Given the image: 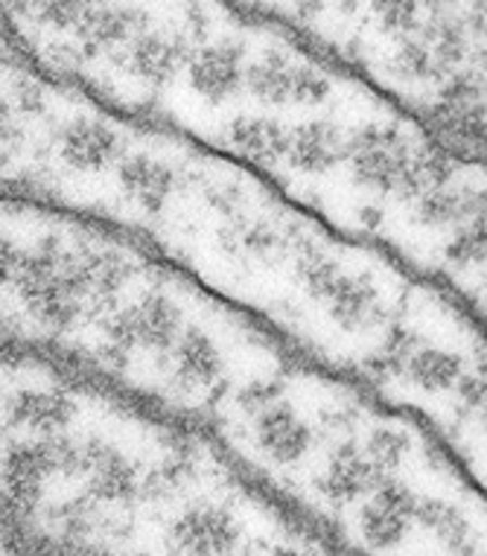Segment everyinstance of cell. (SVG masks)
<instances>
[{
	"instance_id": "cell-10",
	"label": "cell",
	"mask_w": 487,
	"mask_h": 556,
	"mask_svg": "<svg viewBox=\"0 0 487 556\" xmlns=\"http://www.w3.org/2000/svg\"><path fill=\"white\" fill-rule=\"evenodd\" d=\"M83 469L88 472V490L100 502L126 504L138 493L135 466L117 448L105 446L100 440H91L83 448Z\"/></svg>"
},
{
	"instance_id": "cell-5",
	"label": "cell",
	"mask_w": 487,
	"mask_h": 556,
	"mask_svg": "<svg viewBox=\"0 0 487 556\" xmlns=\"http://www.w3.org/2000/svg\"><path fill=\"white\" fill-rule=\"evenodd\" d=\"M417 498L405 483L386 481L359 513V533L377 551H388L403 542L412 519H417Z\"/></svg>"
},
{
	"instance_id": "cell-9",
	"label": "cell",
	"mask_w": 487,
	"mask_h": 556,
	"mask_svg": "<svg viewBox=\"0 0 487 556\" xmlns=\"http://www.w3.org/2000/svg\"><path fill=\"white\" fill-rule=\"evenodd\" d=\"M15 283L21 286V298L27 301V309L33 312V318L41 327L59 332L79 318L83 294L67 283L62 271L41 274V277H18Z\"/></svg>"
},
{
	"instance_id": "cell-28",
	"label": "cell",
	"mask_w": 487,
	"mask_h": 556,
	"mask_svg": "<svg viewBox=\"0 0 487 556\" xmlns=\"http://www.w3.org/2000/svg\"><path fill=\"white\" fill-rule=\"evenodd\" d=\"M395 67L409 79H423V76L435 74L438 62H435V53L426 41H405L400 47V53H397Z\"/></svg>"
},
{
	"instance_id": "cell-6",
	"label": "cell",
	"mask_w": 487,
	"mask_h": 556,
	"mask_svg": "<svg viewBox=\"0 0 487 556\" xmlns=\"http://www.w3.org/2000/svg\"><path fill=\"white\" fill-rule=\"evenodd\" d=\"M239 539V525L225 507L202 504L173 525V547L182 556H228Z\"/></svg>"
},
{
	"instance_id": "cell-21",
	"label": "cell",
	"mask_w": 487,
	"mask_h": 556,
	"mask_svg": "<svg viewBox=\"0 0 487 556\" xmlns=\"http://www.w3.org/2000/svg\"><path fill=\"white\" fill-rule=\"evenodd\" d=\"M289 140H292V131L275 119L242 117L230 126V143L239 149V155H246L254 164H272L277 157H284Z\"/></svg>"
},
{
	"instance_id": "cell-27",
	"label": "cell",
	"mask_w": 487,
	"mask_h": 556,
	"mask_svg": "<svg viewBox=\"0 0 487 556\" xmlns=\"http://www.w3.org/2000/svg\"><path fill=\"white\" fill-rule=\"evenodd\" d=\"M93 10V0H36L38 18L50 27L67 29L83 24V18Z\"/></svg>"
},
{
	"instance_id": "cell-20",
	"label": "cell",
	"mask_w": 487,
	"mask_h": 556,
	"mask_svg": "<svg viewBox=\"0 0 487 556\" xmlns=\"http://www.w3.org/2000/svg\"><path fill=\"white\" fill-rule=\"evenodd\" d=\"M74 400L65 391H24L10 405L12 422L36 431H59L74 417Z\"/></svg>"
},
{
	"instance_id": "cell-13",
	"label": "cell",
	"mask_w": 487,
	"mask_h": 556,
	"mask_svg": "<svg viewBox=\"0 0 487 556\" xmlns=\"http://www.w3.org/2000/svg\"><path fill=\"white\" fill-rule=\"evenodd\" d=\"M120 155V137L105 119H76L62 137V157L79 173H97Z\"/></svg>"
},
{
	"instance_id": "cell-12",
	"label": "cell",
	"mask_w": 487,
	"mask_h": 556,
	"mask_svg": "<svg viewBox=\"0 0 487 556\" xmlns=\"http://www.w3.org/2000/svg\"><path fill=\"white\" fill-rule=\"evenodd\" d=\"M190 85L208 102L230 100L242 85V45L222 41L199 50L190 64Z\"/></svg>"
},
{
	"instance_id": "cell-25",
	"label": "cell",
	"mask_w": 487,
	"mask_h": 556,
	"mask_svg": "<svg viewBox=\"0 0 487 556\" xmlns=\"http://www.w3.org/2000/svg\"><path fill=\"white\" fill-rule=\"evenodd\" d=\"M405 452H409V443H405L403 434L395 429H377L369 438V446H365V455H369L383 472H391V469H397V466L403 464Z\"/></svg>"
},
{
	"instance_id": "cell-3",
	"label": "cell",
	"mask_w": 487,
	"mask_h": 556,
	"mask_svg": "<svg viewBox=\"0 0 487 556\" xmlns=\"http://www.w3.org/2000/svg\"><path fill=\"white\" fill-rule=\"evenodd\" d=\"M353 175L369 190H400L414 195V152L397 128H365L350 140Z\"/></svg>"
},
{
	"instance_id": "cell-23",
	"label": "cell",
	"mask_w": 487,
	"mask_h": 556,
	"mask_svg": "<svg viewBox=\"0 0 487 556\" xmlns=\"http://www.w3.org/2000/svg\"><path fill=\"white\" fill-rule=\"evenodd\" d=\"M417 519H421L423 528L433 530L435 536L441 539L444 545L450 547V551H455V547L467 545L470 542L467 519H464L452 504L426 498V502L417 504Z\"/></svg>"
},
{
	"instance_id": "cell-32",
	"label": "cell",
	"mask_w": 487,
	"mask_h": 556,
	"mask_svg": "<svg viewBox=\"0 0 487 556\" xmlns=\"http://www.w3.org/2000/svg\"><path fill=\"white\" fill-rule=\"evenodd\" d=\"M324 3H327V0H295V7H298V12H301V18H313Z\"/></svg>"
},
{
	"instance_id": "cell-31",
	"label": "cell",
	"mask_w": 487,
	"mask_h": 556,
	"mask_svg": "<svg viewBox=\"0 0 487 556\" xmlns=\"http://www.w3.org/2000/svg\"><path fill=\"white\" fill-rule=\"evenodd\" d=\"M275 242H277V237L275 233H272V230L269 228H263V230H251V233H246V245L251 248V251H263V254H266V251H272V248H275Z\"/></svg>"
},
{
	"instance_id": "cell-33",
	"label": "cell",
	"mask_w": 487,
	"mask_h": 556,
	"mask_svg": "<svg viewBox=\"0 0 487 556\" xmlns=\"http://www.w3.org/2000/svg\"><path fill=\"white\" fill-rule=\"evenodd\" d=\"M269 556H313V554H307L303 547H295V545H277Z\"/></svg>"
},
{
	"instance_id": "cell-29",
	"label": "cell",
	"mask_w": 487,
	"mask_h": 556,
	"mask_svg": "<svg viewBox=\"0 0 487 556\" xmlns=\"http://www.w3.org/2000/svg\"><path fill=\"white\" fill-rule=\"evenodd\" d=\"M374 12L388 33L417 29V0H374Z\"/></svg>"
},
{
	"instance_id": "cell-14",
	"label": "cell",
	"mask_w": 487,
	"mask_h": 556,
	"mask_svg": "<svg viewBox=\"0 0 487 556\" xmlns=\"http://www.w3.org/2000/svg\"><path fill=\"white\" fill-rule=\"evenodd\" d=\"M182 62H185V41L166 33H149V29L132 41L129 55H126L132 74H138L152 85H164L166 79H173Z\"/></svg>"
},
{
	"instance_id": "cell-4",
	"label": "cell",
	"mask_w": 487,
	"mask_h": 556,
	"mask_svg": "<svg viewBox=\"0 0 487 556\" xmlns=\"http://www.w3.org/2000/svg\"><path fill=\"white\" fill-rule=\"evenodd\" d=\"M246 85L258 100L269 105H286V102H301V105H315L330 97V79L307 67L295 64L289 55L269 50L258 64L246 71Z\"/></svg>"
},
{
	"instance_id": "cell-7",
	"label": "cell",
	"mask_w": 487,
	"mask_h": 556,
	"mask_svg": "<svg viewBox=\"0 0 487 556\" xmlns=\"http://www.w3.org/2000/svg\"><path fill=\"white\" fill-rule=\"evenodd\" d=\"M166 376L173 391L199 393L211 388L222 374L220 346L204 336L202 329H187L166 350Z\"/></svg>"
},
{
	"instance_id": "cell-15",
	"label": "cell",
	"mask_w": 487,
	"mask_h": 556,
	"mask_svg": "<svg viewBox=\"0 0 487 556\" xmlns=\"http://www.w3.org/2000/svg\"><path fill=\"white\" fill-rule=\"evenodd\" d=\"M330 303V318L341 329H362L379 315V289L362 274H341L339 283L324 298Z\"/></svg>"
},
{
	"instance_id": "cell-1",
	"label": "cell",
	"mask_w": 487,
	"mask_h": 556,
	"mask_svg": "<svg viewBox=\"0 0 487 556\" xmlns=\"http://www.w3.org/2000/svg\"><path fill=\"white\" fill-rule=\"evenodd\" d=\"M182 336V312L166 294L149 292L143 301L120 309L105 327V358L114 365H126L135 346L166 350Z\"/></svg>"
},
{
	"instance_id": "cell-30",
	"label": "cell",
	"mask_w": 487,
	"mask_h": 556,
	"mask_svg": "<svg viewBox=\"0 0 487 556\" xmlns=\"http://www.w3.org/2000/svg\"><path fill=\"white\" fill-rule=\"evenodd\" d=\"M461 396L470 405H482L487 410V376H467V379H461Z\"/></svg>"
},
{
	"instance_id": "cell-16",
	"label": "cell",
	"mask_w": 487,
	"mask_h": 556,
	"mask_svg": "<svg viewBox=\"0 0 487 556\" xmlns=\"http://www.w3.org/2000/svg\"><path fill=\"white\" fill-rule=\"evenodd\" d=\"M341 147H345V140H341L339 126L319 119L310 126L295 128L286 157L301 173H324L339 161Z\"/></svg>"
},
{
	"instance_id": "cell-35",
	"label": "cell",
	"mask_w": 487,
	"mask_h": 556,
	"mask_svg": "<svg viewBox=\"0 0 487 556\" xmlns=\"http://www.w3.org/2000/svg\"><path fill=\"white\" fill-rule=\"evenodd\" d=\"M485 431H487V410H485Z\"/></svg>"
},
{
	"instance_id": "cell-19",
	"label": "cell",
	"mask_w": 487,
	"mask_h": 556,
	"mask_svg": "<svg viewBox=\"0 0 487 556\" xmlns=\"http://www.w3.org/2000/svg\"><path fill=\"white\" fill-rule=\"evenodd\" d=\"M120 184L126 187L132 199L149 213H158L170 199L175 184V173L155 157L135 155L120 166Z\"/></svg>"
},
{
	"instance_id": "cell-8",
	"label": "cell",
	"mask_w": 487,
	"mask_h": 556,
	"mask_svg": "<svg viewBox=\"0 0 487 556\" xmlns=\"http://www.w3.org/2000/svg\"><path fill=\"white\" fill-rule=\"evenodd\" d=\"M254 438L258 446L266 452L269 460L280 466L298 464L307 448L313 443V434L303 426V420L292 410L289 402L277 396L266 408L254 414Z\"/></svg>"
},
{
	"instance_id": "cell-24",
	"label": "cell",
	"mask_w": 487,
	"mask_h": 556,
	"mask_svg": "<svg viewBox=\"0 0 487 556\" xmlns=\"http://www.w3.org/2000/svg\"><path fill=\"white\" fill-rule=\"evenodd\" d=\"M461 204H464V190L455 187H435L426 190L417 201V219L429 228H447V225H459L461 222Z\"/></svg>"
},
{
	"instance_id": "cell-17",
	"label": "cell",
	"mask_w": 487,
	"mask_h": 556,
	"mask_svg": "<svg viewBox=\"0 0 487 556\" xmlns=\"http://www.w3.org/2000/svg\"><path fill=\"white\" fill-rule=\"evenodd\" d=\"M143 24H147V15L132 7H93L79 24V38L91 50H111L147 33Z\"/></svg>"
},
{
	"instance_id": "cell-22",
	"label": "cell",
	"mask_w": 487,
	"mask_h": 556,
	"mask_svg": "<svg viewBox=\"0 0 487 556\" xmlns=\"http://www.w3.org/2000/svg\"><path fill=\"white\" fill-rule=\"evenodd\" d=\"M409 382H414L423 391H450L464 379V365L455 353L438 350V346H421L414 350L409 362L403 365Z\"/></svg>"
},
{
	"instance_id": "cell-26",
	"label": "cell",
	"mask_w": 487,
	"mask_h": 556,
	"mask_svg": "<svg viewBox=\"0 0 487 556\" xmlns=\"http://www.w3.org/2000/svg\"><path fill=\"white\" fill-rule=\"evenodd\" d=\"M341 274H345V268H341L336 260H330L327 254H313V256H307V260L301 263L303 283H307L310 294L322 298V301L333 292V286L339 283Z\"/></svg>"
},
{
	"instance_id": "cell-18",
	"label": "cell",
	"mask_w": 487,
	"mask_h": 556,
	"mask_svg": "<svg viewBox=\"0 0 487 556\" xmlns=\"http://www.w3.org/2000/svg\"><path fill=\"white\" fill-rule=\"evenodd\" d=\"M447 260L455 265L487 260V190H464L461 222L447 245Z\"/></svg>"
},
{
	"instance_id": "cell-2",
	"label": "cell",
	"mask_w": 487,
	"mask_h": 556,
	"mask_svg": "<svg viewBox=\"0 0 487 556\" xmlns=\"http://www.w3.org/2000/svg\"><path fill=\"white\" fill-rule=\"evenodd\" d=\"M83 452L67 440H38V443H12L3 460V486L10 510H33L45 493V481L59 469H76Z\"/></svg>"
},
{
	"instance_id": "cell-11",
	"label": "cell",
	"mask_w": 487,
	"mask_h": 556,
	"mask_svg": "<svg viewBox=\"0 0 487 556\" xmlns=\"http://www.w3.org/2000/svg\"><path fill=\"white\" fill-rule=\"evenodd\" d=\"M386 481V472L365 452H359L353 443H345L330 457V466H327V472L322 478V493L330 502L348 504L359 498V495L377 493Z\"/></svg>"
},
{
	"instance_id": "cell-34",
	"label": "cell",
	"mask_w": 487,
	"mask_h": 556,
	"mask_svg": "<svg viewBox=\"0 0 487 556\" xmlns=\"http://www.w3.org/2000/svg\"><path fill=\"white\" fill-rule=\"evenodd\" d=\"M450 556H485V554H482V551H478L473 542H467V545H461V547H455V551H450Z\"/></svg>"
}]
</instances>
